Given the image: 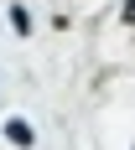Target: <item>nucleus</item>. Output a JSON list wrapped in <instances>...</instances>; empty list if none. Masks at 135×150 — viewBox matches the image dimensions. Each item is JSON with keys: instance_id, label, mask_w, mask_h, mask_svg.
<instances>
[{"instance_id": "1", "label": "nucleus", "mask_w": 135, "mask_h": 150, "mask_svg": "<svg viewBox=\"0 0 135 150\" xmlns=\"http://www.w3.org/2000/svg\"><path fill=\"white\" fill-rule=\"evenodd\" d=\"M5 135H11V145H36V129H31L26 119H11V124H5Z\"/></svg>"}, {"instance_id": "3", "label": "nucleus", "mask_w": 135, "mask_h": 150, "mask_svg": "<svg viewBox=\"0 0 135 150\" xmlns=\"http://www.w3.org/2000/svg\"><path fill=\"white\" fill-rule=\"evenodd\" d=\"M125 21H130V26H135V0H125Z\"/></svg>"}, {"instance_id": "2", "label": "nucleus", "mask_w": 135, "mask_h": 150, "mask_svg": "<svg viewBox=\"0 0 135 150\" xmlns=\"http://www.w3.org/2000/svg\"><path fill=\"white\" fill-rule=\"evenodd\" d=\"M11 26L21 31V36H26V31H31V16H26V5H11Z\"/></svg>"}]
</instances>
